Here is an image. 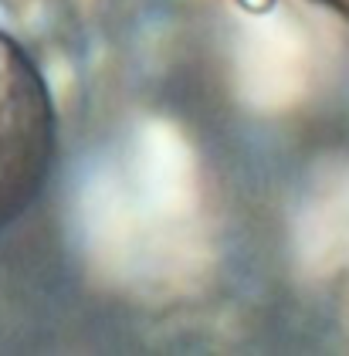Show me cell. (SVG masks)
<instances>
[{"label":"cell","mask_w":349,"mask_h":356,"mask_svg":"<svg viewBox=\"0 0 349 356\" xmlns=\"http://www.w3.org/2000/svg\"><path fill=\"white\" fill-rule=\"evenodd\" d=\"M58 156V119L48 82L21 41L0 31V231L44 193Z\"/></svg>","instance_id":"cell-1"}]
</instances>
